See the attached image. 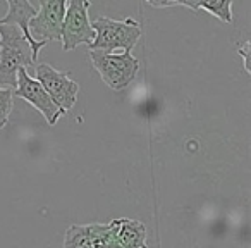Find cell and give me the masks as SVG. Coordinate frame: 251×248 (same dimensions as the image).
Wrapping results in <instances>:
<instances>
[{
  "mask_svg": "<svg viewBox=\"0 0 251 248\" xmlns=\"http://www.w3.org/2000/svg\"><path fill=\"white\" fill-rule=\"evenodd\" d=\"M90 2L84 0H71L66 5V14H64L62 31H60V40H62L64 50H73L76 47L90 45L95 38V31L91 28L90 18H88V9Z\"/></svg>",
  "mask_w": 251,
  "mask_h": 248,
  "instance_id": "5",
  "label": "cell"
},
{
  "mask_svg": "<svg viewBox=\"0 0 251 248\" xmlns=\"http://www.w3.org/2000/svg\"><path fill=\"white\" fill-rule=\"evenodd\" d=\"M14 97L23 98V100L29 102L33 107H36V110H40V114L47 119L50 126H53L62 115H66V112L60 110L52 102V98L47 95L42 84L28 73V69L18 71V86L14 90Z\"/></svg>",
  "mask_w": 251,
  "mask_h": 248,
  "instance_id": "7",
  "label": "cell"
},
{
  "mask_svg": "<svg viewBox=\"0 0 251 248\" xmlns=\"http://www.w3.org/2000/svg\"><path fill=\"white\" fill-rule=\"evenodd\" d=\"M67 2L64 0H42L40 11L29 21V35L35 42L49 43L53 40H60L64 14H66Z\"/></svg>",
  "mask_w": 251,
  "mask_h": 248,
  "instance_id": "6",
  "label": "cell"
},
{
  "mask_svg": "<svg viewBox=\"0 0 251 248\" xmlns=\"http://www.w3.org/2000/svg\"><path fill=\"white\" fill-rule=\"evenodd\" d=\"M7 16L0 19V25H9V26H18L19 31L23 33V36L26 38V42L31 47L33 60L36 62L38 59V52L42 47H45L47 43L43 42H35L29 35V21L36 16V9L33 7L31 2H26V0H7Z\"/></svg>",
  "mask_w": 251,
  "mask_h": 248,
  "instance_id": "8",
  "label": "cell"
},
{
  "mask_svg": "<svg viewBox=\"0 0 251 248\" xmlns=\"http://www.w3.org/2000/svg\"><path fill=\"white\" fill-rule=\"evenodd\" d=\"M250 49H251V43L250 42H246L244 45L237 47V52H239V55L243 57V60H244V69H246V73H251V67H250Z\"/></svg>",
  "mask_w": 251,
  "mask_h": 248,
  "instance_id": "12",
  "label": "cell"
},
{
  "mask_svg": "<svg viewBox=\"0 0 251 248\" xmlns=\"http://www.w3.org/2000/svg\"><path fill=\"white\" fill-rule=\"evenodd\" d=\"M145 248H148V247H145Z\"/></svg>",
  "mask_w": 251,
  "mask_h": 248,
  "instance_id": "14",
  "label": "cell"
},
{
  "mask_svg": "<svg viewBox=\"0 0 251 248\" xmlns=\"http://www.w3.org/2000/svg\"><path fill=\"white\" fill-rule=\"evenodd\" d=\"M90 59L103 83L114 91L126 90L134 81L140 71V62L131 52L115 54L90 50Z\"/></svg>",
  "mask_w": 251,
  "mask_h": 248,
  "instance_id": "3",
  "label": "cell"
},
{
  "mask_svg": "<svg viewBox=\"0 0 251 248\" xmlns=\"http://www.w3.org/2000/svg\"><path fill=\"white\" fill-rule=\"evenodd\" d=\"M35 80L42 84L47 95L62 112L67 114V110L76 105L79 84L71 80L69 73L55 69L50 64H38L35 69Z\"/></svg>",
  "mask_w": 251,
  "mask_h": 248,
  "instance_id": "4",
  "label": "cell"
},
{
  "mask_svg": "<svg viewBox=\"0 0 251 248\" xmlns=\"http://www.w3.org/2000/svg\"><path fill=\"white\" fill-rule=\"evenodd\" d=\"M105 248H121V247H119L117 241H115V240H110V241L107 243V247H105Z\"/></svg>",
  "mask_w": 251,
  "mask_h": 248,
  "instance_id": "13",
  "label": "cell"
},
{
  "mask_svg": "<svg viewBox=\"0 0 251 248\" xmlns=\"http://www.w3.org/2000/svg\"><path fill=\"white\" fill-rule=\"evenodd\" d=\"M91 28L95 31V38L88 45V49L100 52H115V50L131 52L141 36L140 23L133 18L115 21L100 16L91 23Z\"/></svg>",
  "mask_w": 251,
  "mask_h": 248,
  "instance_id": "2",
  "label": "cell"
},
{
  "mask_svg": "<svg viewBox=\"0 0 251 248\" xmlns=\"http://www.w3.org/2000/svg\"><path fill=\"white\" fill-rule=\"evenodd\" d=\"M35 64L31 47L18 26L0 25V88L16 90L18 71Z\"/></svg>",
  "mask_w": 251,
  "mask_h": 248,
  "instance_id": "1",
  "label": "cell"
},
{
  "mask_svg": "<svg viewBox=\"0 0 251 248\" xmlns=\"http://www.w3.org/2000/svg\"><path fill=\"white\" fill-rule=\"evenodd\" d=\"M114 240L121 248H145L147 227L136 219H114Z\"/></svg>",
  "mask_w": 251,
  "mask_h": 248,
  "instance_id": "9",
  "label": "cell"
},
{
  "mask_svg": "<svg viewBox=\"0 0 251 248\" xmlns=\"http://www.w3.org/2000/svg\"><path fill=\"white\" fill-rule=\"evenodd\" d=\"M12 105H14V90L0 88V130L7 126L9 115L12 112Z\"/></svg>",
  "mask_w": 251,
  "mask_h": 248,
  "instance_id": "11",
  "label": "cell"
},
{
  "mask_svg": "<svg viewBox=\"0 0 251 248\" xmlns=\"http://www.w3.org/2000/svg\"><path fill=\"white\" fill-rule=\"evenodd\" d=\"M107 224H84V226H74L67 227L66 238H64V248H88L95 240L103 236L108 231Z\"/></svg>",
  "mask_w": 251,
  "mask_h": 248,
  "instance_id": "10",
  "label": "cell"
}]
</instances>
